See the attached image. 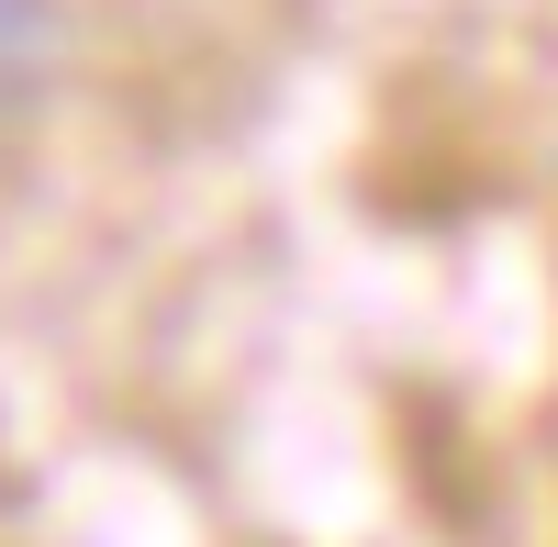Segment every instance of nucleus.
Returning <instances> with one entry per match:
<instances>
[{
  "label": "nucleus",
  "mask_w": 558,
  "mask_h": 547,
  "mask_svg": "<svg viewBox=\"0 0 558 547\" xmlns=\"http://www.w3.org/2000/svg\"><path fill=\"white\" fill-rule=\"evenodd\" d=\"M57 78V0H0V123Z\"/></svg>",
  "instance_id": "1"
}]
</instances>
